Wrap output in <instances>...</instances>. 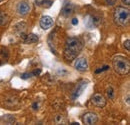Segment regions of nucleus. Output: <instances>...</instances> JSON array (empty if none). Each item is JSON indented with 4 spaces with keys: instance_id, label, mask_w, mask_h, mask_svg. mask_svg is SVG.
Wrapping results in <instances>:
<instances>
[{
    "instance_id": "393cba45",
    "label": "nucleus",
    "mask_w": 130,
    "mask_h": 125,
    "mask_svg": "<svg viewBox=\"0 0 130 125\" xmlns=\"http://www.w3.org/2000/svg\"><path fill=\"white\" fill-rule=\"evenodd\" d=\"M71 22H72L73 25H77V24H78V19H77V18H73Z\"/></svg>"
},
{
    "instance_id": "4468645a",
    "label": "nucleus",
    "mask_w": 130,
    "mask_h": 125,
    "mask_svg": "<svg viewBox=\"0 0 130 125\" xmlns=\"http://www.w3.org/2000/svg\"><path fill=\"white\" fill-rule=\"evenodd\" d=\"M8 22V16L0 11V25H5Z\"/></svg>"
},
{
    "instance_id": "39448f33",
    "label": "nucleus",
    "mask_w": 130,
    "mask_h": 125,
    "mask_svg": "<svg viewBox=\"0 0 130 125\" xmlns=\"http://www.w3.org/2000/svg\"><path fill=\"white\" fill-rule=\"evenodd\" d=\"M91 101H92L93 105H95L96 107H99V108H103L106 105V99L102 94H95L92 97Z\"/></svg>"
},
{
    "instance_id": "f03ea898",
    "label": "nucleus",
    "mask_w": 130,
    "mask_h": 125,
    "mask_svg": "<svg viewBox=\"0 0 130 125\" xmlns=\"http://www.w3.org/2000/svg\"><path fill=\"white\" fill-rule=\"evenodd\" d=\"M114 70L120 74V75H126L129 73L130 70V62L129 60L124 56H115L112 60Z\"/></svg>"
},
{
    "instance_id": "423d86ee",
    "label": "nucleus",
    "mask_w": 130,
    "mask_h": 125,
    "mask_svg": "<svg viewBox=\"0 0 130 125\" xmlns=\"http://www.w3.org/2000/svg\"><path fill=\"white\" fill-rule=\"evenodd\" d=\"M17 12H18V14H20L21 16L27 15L30 12V5L27 2H25V1H22V2L18 3V5H17Z\"/></svg>"
},
{
    "instance_id": "f3484780",
    "label": "nucleus",
    "mask_w": 130,
    "mask_h": 125,
    "mask_svg": "<svg viewBox=\"0 0 130 125\" xmlns=\"http://www.w3.org/2000/svg\"><path fill=\"white\" fill-rule=\"evenodd\" d=\"M52 4H53V1H52V0H42L41 3H40V5H42V6L45 7V8L51 7Z\"/></svg>"
},
{
    "instance_id": "20e7f679",
    "label": "nucleus",
    "mask_w": 130,
    "mask_h": 125,
    "mask_svg": "<svg viewBox=\"0 0 130 125\" xmlns=\"http://www.w3.org/2000/svg\"><path fill=\"white\" fill-rule=\"evenodd\" d=\"M82 121H83L84 124H87V125L95 124L98 121L97 114L94 113V112H87V113H85V114L83 115Z\"/></svg>"
},
{
    "instance_id": "a211bd4d",
    "label": "nucleus",
    "mask_w": 130,
    "mask_h": 125,
    "mask_svg": "<svg viewBox=\"0 0 130 125\" xmlns=\"http://www.w3.org/2000/svg\"><path fill=\"white\" fill-rule=\"evenodd\" d=\"M107 95H108L109 99H113L114 91H113V88H112V87H109V88L107 89Z\"/></svg>"
},
{
    "instance_id": "f8f14e48",
    "label": "nucleus",
    "mask_w": 130,
    "mask_h": 125,
    "mask_svg": "<svg viewBox=\"0 0 130 125\" xmlns=\"http://www.w3.org/2000/svg\"><path fill=\"white\" fill-rule=\"evenodd\" d=\"M26 30V24L24 22H21V23H18L17 25H15V32L19 33V34H24V32Z\"/></svg>"
},
{
    "instance_id": "6ab92c4d",
    "label": "nucleus",
    "mask_w": 130,
    "mask_h": 125,
    "mask_svg": "<svg viewBox=\"0 0 130 125\" xmlns=\"http://www.w3.org/2000/svg\"><path fill=\"white\" fill-rule=\"evenodd\" d=\"M124 47L126 48L127 51H129L130 50V40L129 39H126V40L124 41Z\"/></svg>"
},
{
    "instance_id": "aec40b11",
    "label": "nucleus",
    "mask_w": 130,
    "mask_h": 125,
    "mask_svg": "<svg viewBox=\"0 0 130 125\" xmlns=\"http://www.w3.org/2000/svg\"><path fill=\"white\" fill-rule=\"evenodd\" d=\"M32 76V73H23L21 75V78L22 79H28Z\"/></svg>"
},
{
    "instance_id": "7ed1b4c3",
    "label": "nucleus",
    "mask_w": 130,
    "mask_h": 125,
    "mask_svg": "<svg viewBox=\"0 0 130 125\" xmlns=\"http://www.w3.org/2000/svg\"><path fill=\"white\" fill-rule=\"evenodd\" d=\"M114 20L120 26H126L129 23L130 12L128 8L125 7H117L114 11Z\"/></svg>"
},
{
    "instance_id": "412c9836",
    "label": "nucleus",
    "mask_w": 130,
    "mask_h": 125,
    "mask_svg": "<svg viewBox=\"0 0 130 125\" xmlns=\"http://www.w3.org/2000/svg\"><path fill=\"white\" fill-rule=\"evenodd\" d=\"M105 1H106V4H107V5L113 6V5L116 4V1H117V0H105Z\"/></svg>"
},
{
    "instance_id": "f257e3e1",
    "label": "nucleus",
    "mask_w": 130,
    "mask_h": 125,
    "mask_svg": "<svg viewBox=\"0 0 130 125\" xmlns=\"http://www.w3.org/2000/svg\"><path fill=\"white\" fill-rule=\"evenodd\" d=\"M83 48L82 41L77 37H69L66 40L63 57L66 61L71 62L77 58Z\"/></svg>"
},
{
    "instance_id": "9b49d317",
    "label": "nucleus",
    "mask_w": 130,
    "mask_h": 125,
    "mask_svg": "<svg viewBox=\"0 0 130 125\" xmlns=\"http://www.w3.org/2000/svg\"><path fill=\"white\" fill-rule=\"evenodd\" d=\"M62 15L64 16H69L71 15L74 12V5L72 3H66L63 8H62Z\"/></svg>"
},
{
    "instance_id": "0eeeda50",
    "label": "nucleus",
    "mask_w": 130,
    "mask_h": 125,
    "mask_svg": "<svg viewBox=\"0 0 130 125\" xmlns=\"http://www.w3.org/2000/svg\"><path fill=\"white\" fill-rule=\"evenodd\" d=\"M54 22H53V19L50 17V16H43L41 19H40V26L43 30H48L50 29L52 26H53Z\"/></svg>"
},
{
    "instance_id": "1a4fd4ad",
    "label": "nucleus",
    "mask_w": 130,
    "mask_h": 125,
    "mask_svg": "<svg viewBox=\"0 0 130 125\" xmlns=\"http://www.w3.org/2000/svg\"><path fill=\"white\" fill-rule=\"evenodd\" d=\"M22 36H23V42L26 43V44H33V43L38 42V40H39V37L36 34H33V33H30L28 35L22 34Z\"/></svg>"
},
{
    "instance_id": "4be33fe9",
    "label": "nucleus",
    "mask_w": 130,
    "mask_h": 125,
    "mask_svg": "<svg viewBox=\"0 0 130 125\" xmlns=\"http://www.w3.org/2000/svg\"><path fill=\"white\" fill-rule=\"evenodd\" d=\"M40 73H41V70H40V69H36V70H34L32 72V75H35V76H36V75H39Z\"/></svg>"
},
{
    "instance_id": "5701e85b",
    "label": "nucleus",
    "mask_w": 130,
    "mask_h": 125,
    "mask_svg": "<svg viewBox=\"0 0 130 125\" xmlns=\"http://www.w3.org/2000/svg\"><path fill=\"white\" fill-rule=\"evenodd\" d=\"M32 108L34 110H38V108H39V104L37 103V102H34L32 104Z\"/></svg>"
},
{
    "instance_id": "ddd939ff",
    "label": "nucleus",
    "mask_w": 130,
    "mask_h": 125,
    "mask_svg": "<svg viewBox=\"0 0 130 125\" xmlns=\"http://www.w3.org/2000/svg\"><path fill=\"white\" fill-rule=\"evenodd\" d=\"M85 24H86V26H87L89 29L93 28V27L95 26L93 17H92V16H87V17H86V20H85Z\"/></svg>"
},
{
    "instance_id": "dca6fc26",
    "label": "nucleus",
    "mask_w": 130,
    "mask_h": 125,
    "mask_svg": "<svg viewBox=\"0 0 130 125\" xmlns=\"http://www.w3.org/2000/svg\"><path fill=\"white\" fill-rule=\"evenodd\" d=\"M2 119H4V122H5V123H8V124H11V123H13V122L15 121L14 117H13V116L10 117V115H6V116H4Z\"/></svg>"
},
{
    "instance_id": "9d476101",
    "label": "nucleus",
    "mask_w": 130,
    "mask_h": 125,
    "mask_svg": "<svg viewBox=\"0 0 130 125\" xmlns=\"http://www.w3.org/2000/svg\"><path fill=\"white\" fill-rule=\"evenodd\" d=\"M86 86H87V81H83L81 83L77 84V87H76V89H75L74 92H73L72 98H73V99H76L77 97H79L82 94V92L84 91V89L86 88Z\"/></svg>"
},
{
    "instance_id": "b1692460",
    "label": "nucleus",
    "mask_w": 130,
    "mask_h": 125,
    "mask_svg": "<svg viewBox=\"0 0 130 125\" xmlns=\"http://www.w3.org/2000/svg\"><path fill=\"white\" fill-rule=\"evenodd\" d=\"M122 4H124V5H126V6H129L130 0H122Z\"/></svg>"
},
{
    "instance_id": "2eb2a0df",
    "label": "nucleus",
    "mask_w": 130,
    "mask_h": 125,
    "mask_svg": "<svg viewBox=\"0 0 130 125\" xmlns=\"http://www.w3.org/2000/svg\"><path fill=\"white\" fill-rule=\"evenodd\" d=\"M55 122H56L57 124H65V123L67 122V120H66V118H64V116H62V115H57V116L55 117Z\"/></svg>"
},
{
    "instance_id": "6e6552de",
    "label": "nucleus",
    "mask_w": 130,
    "mask_h": 125,
    "mask_svg": "<svg viewBox=\"0 0 130 125\" xmlns=\"http://www.w3.org/2000/svg\"><path fill=\"white\" fill-rule=\"evenodd\" d=\"M75 69L78 71H86L88 69V62L86 60V58L80 57L75 61Z\"/></svg>"
},
{
    "instance_id": "a878e982",
    "label": "nucleus",
    "mask_w": 130,
    "mask_h": 125,
    "mask_svg": "<svg viewBox=\"0 0 130 125\" xmlns=\"http://www.w3.org/2000/svg\"><path fill=\"white\" fill-rule=\"evenodd\" d=\"M1 1H2V0H0V2H1Z\"/></svg>"
}]
</instances>
